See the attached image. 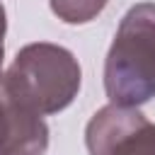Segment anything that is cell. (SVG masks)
I'll return each mask as SVG.
<instances>
[{"mask_svg":"<svg viewBox=\"0 0 155 155\" xmlns=\"http://www.w3.org/2000/svg\"><path fill=\"white\" fill-rule=\"evenodd\" d=\"M104 92L121 107L155 97V2H138L121 17L104 61Z\"/></svg>","mask_w":155,"mask_h":155,"instance_id":"obj_1","label":"cell"},{"mask_svg":"<svg viewBox=\"0 0 155 155\" xmlns=\"http://www.w3.org/2000/svg\"><path fill=\"white\" fill-rule=\"evenodd\" d=\"M82 70L78 58L48 41L27 44L15 56L0 85L39 116L63 111L80 92Z\"/></svg>","mask_w":155,"mask_h":155,"instance_id":"obj_2","label":"cell"},{"mask_svg":"<svg viewBox=\"0 0 155 155\" xmlns=\"http://www.w3.org/2000/svg\"><path fill=\"white\" fill-rule=\"evenodd\" d=\"M90 155H155V124L138 107L107 104L85 128Z\"/></svg>","mask_w":155,"mask_h":155,"instance_id":"obj_3","label":"cell"},{"mask_svg":"<svg viewBox=\"0 0 155 155\" xmlns=\"http://www.w3.org/2000/svg\"><path fill=\"white\" fill-rule=\"evenodd\" d=\"M48 126L0 85V155H44Z\"/></svg>","mask_w":155,"mask_h":155,"instance_id":"obj_4","label":"cell"},{"mask_svg":"<svg viewBox=\"0 0 155 155\" xmlns=\"http://www.w3.org/2000/svg\"><path fill=\"white\" fill-rule=\"evenodd\" d=\"M109 0H48L51 12L65 24H87L92 22Z\"/></svg>","mask_w":155,"mask_h":155,"instance_id":"obj_5","label":"cell"},{"mask_svg":"<svg viewBox=\"0 0 155 155\" xmlns=\"http://www.w3.org/2000/svg\"><path fill=\"white\" fill-rule=\"evenodd\" d=\"M5 29H7V15H5V7L0 2V34H5Z\"/></svg>","mask_w":155,"mask_h":155,"instance_id":"obj_6","label":"cell"},{"mask_svg":"<svg viewBox=\"0 0 155 155\" xmlns=\"http://www.w3.org/2000/svg\"><path fill=\"white\" fill-rule=\"evenodd\" d=\"M2 58H5V34H0V78H2Z\"/></svg>","mask_w":155,"mask_h":155,"instance_id":"obj_7","label":"cell"}]
</instances>
